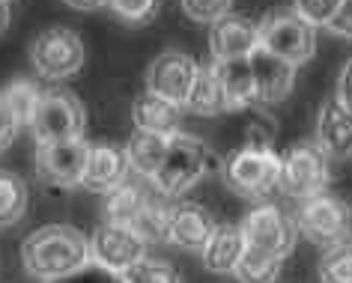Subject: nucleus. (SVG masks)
Here are the masks:
<instances>
[{"label":"nucleus","instance_id":"obj_11","mask_svg":"<svg viewBox=\"0 0 352 283\" xmlns=\"http://www.w3.org/2000/svg\"><path fill=\"white\" fill-rule=\"evenodd\" d=\"M84 140H57V144H36V176L48 185L72 188L81 185L87 164Z\"/></svg>","mask_w":352,"mask_h":283},{"label":"nucleus","instance_id":"obj_12","mask_svg":"<svg viewBox=\"0 0 352 283\" xmlns=\"http://www.w3.org/2000/svg\"><path fill=\"white\" fill-rule=\"evenodd\" d=\"M146 256V242L131 233L126 227L108 224L104 220L102 227H96V233L90 236V260H96L99 265L111 271H126L135 262H140Z\"/></svg>","mask_w":352,"mask_h":283},{"label":"nucleus","instance_id":"obj_29","mask_svg":"<svg viewBox=\"0 0 352 283\" xmlns=\"http://www.w3.org/2000/svg\"><path fill=\"white\" fill-rule=\"evenodd\" d=\"M104 6H111V12L126 21L149 24L162 10V0H108Z\"/></svg>","mask_w":352,"mask_h":283},{"label":"nucleus","instance_id":"obj_20","mask_svg":"<svg viewBox=\"0 0 352 283\" xmlns=\"http://www.w3.org/2000/svg\"><path fill=\"white\" fill-rule=\"evenodd\" d=\"M218 84L224 90L227 99V111H239V108H251L257 104V90H254V75L245 60H224V63H212Z\"/></svg>","mask_w":352,"mask_h":283},{"label":"nucleus","instance_id":"obj_26","mask_svg":"<svg viewBox=\"0 0 352 283\" xmlns=\"http://www.w3.org/2000/svg\"><path fill=\"white\" fill-rule=\"evenodd\" d=\"M122 280L126 283H182L179 271H176L170 262L149 260V256H144L140 262H135L131 269L122 271Z\"/></svg>","mask_w":352,"mask_h":283},{"label":"nucleus","instance_id":"obj_1","mask_svg":"<svg viewBox=\"0 0 352 283\" xmlns=\"http://www.w3.org/2000/svg\"><path fill=\"white\" fill-rule=\"evenodd\" d=\"M21 262L28 274L54 280L90 262V238L66 224H48L30 233L21 245Z\"/></svg>","mask_w":352,"mask_h":283},{"label":"nucleus","instance_id":"obj_22","mask_svg":"<svg viewBox=\"0 0 352 283\" xmlns=\"http://www.w3.org/2000/svg\"><path fill=\"white\" fill-rule=\"evenodd\" d=\"M164 149H167V137L164 135H153V131H138L131 135L129 146H126V158H129V167L146 179H153L158 164L164 158Z\"/></svg>","mask_w":352,"mask_h":283},{"label":"nucleus","instance_id":"obj_5","mask_svg":"<svg viewBox=\"0 0 352 283\" xmlns=\"http://www.w3.org/2000/svg\"><path fill=\"white\" fill-rule=\"evenodd\" d=\"M329 182H331V158L314 140H302L287 155H280L278 188H284L289 197L311 200L316 194H325Z\"/></svg>","mask_w":352,"mask_h":283},{"label":"nucleus","instance_id":"obj_8","mask_svg":"<svg viewBox=\"0 0 352 283\" xmlns=\"http://www.w3.org/2000/svg\"><path fill=\"white\" fill-rule=\"evenodd\" d=\"M242 236H245V245L248 247H257L263 253H272L278 260H287L296 247V238H298V227L296 220L287 215L284 209L272 206V203H263L254 212L245 215V220L239 224Z\"/></svg>","mask_w":352,"mask_h":283},{"label":"nucleus","instance_id":"obj_34","mask_svg":"<svg viewBox=\"0 0 352 283\" xmlns=\"http://www.w3.org/2000/svg\"><path fill=\"white\" fill-rule=\"evenodd\" d=\"M329 30L343 39H352V0H340L338 12H334L329 21Z\"/></svg>","mask_w":352,"mask_h":283},{"label":"nucleus","instance_id":"obj_30","mask_svg":"<svg viewBox=\"0 0 352 283\" xmlns=\"http://www.w3.org/2000/svg\"><path fill=\"white\" fill-rule=\"evenodd\" d=\"M45 283H126V280H122L120 271H111V269H104V265H99L96 260H90V262H84L81 269L69 271V274H63V278L45 280Z\"/></svg>","mask_w":352,"mask_h":283},{"label":"nucleus","instance_id":"obj_2","mask_svg":"<svg viewBox=\"0 0 352 283\" xmlns=\"http://www.w3.org/2000/svg\"><path fill=\"white\" fill-rule=\"evenodd\" d=\"M209 149L200 137L195 135H176L167 137V149H164V158L158 164V170L153 176L155 188L164 194V197H179L182 191H188L191 185H197L204 179V173L209 170Z\"/></svg>","mask_w":352,"mask_h":283},{"label":"nucleus","instance_id":"obj_13","mask_svg":"<svg viewBox=\"0 0 352 283\" xmlns=\"http://www.w3.org/2000/svg\"><path fill=\"white\" fill-rule=\"evenodd\" d=\"M251 75H254V90H257V104H275L287 99L296 84V66L287 60L275 57L266 48H254L248 57Z\"/></svg>","mask_w":352,"mask_h":283},{"label":"nucleus","instance_id":"obj_27","mask_svg":"<svg viewBox=\"0 0 352 283\" xmlns=\"http://www.w3.org/2000/svg\"><path fill=\"white\" fill-rule=\"evenodd\" d=\"M320 283H352V245H338L322 253Z\"/></svg>","mask_w":352,"mask_h":283},{"label":"nucleus","instance_id":"obj_17","mask_svg":"<svg viewBox=\"0 0 352 283\" xmlns=\"http://www.w3.org/2000/svg\"><path fill=\"white\" fill-rule=\"evenodd\" d=\"M316 146L329 158L340 161V158L352 155V111L343 108L338 99L325 102L316 120Z\"/></svg>","mask_w":352,"mask_h":283},{"label":"nucleus","instance_id":"obj_19","mask_svg":"<svg viewBox=\"0 0 352 283\" xmlns=\"http://www.w3.org/2000/svg\"><path fill=\"white\" fill-rule=\"evenodd\" d=\"M245 253V236L239 224H215L209 242L204 245V265L209 271H218V274H233L236 262L242 260Z\"/></svg>","mask_w":352,"mask_h":283},{"label":"nucleus","instance_id":"obj_38","mask_svg":"<svg viewBox=\"0 0 352 283\" xmlns=\"http://www.w3.org/2000/svg\"><path fill=\"white\" fill-rule=\"evenodd\" d=\"M3 3H10V0H3Z\"/></svg>","mask_w":352,"mask_h":283},{"label":"nucleus","instance_id":"obj_35","mask_svg":"<svg viewBox=\"0 0 352 283\" xmlns=\"http://www.w3.org/2000/svg\"><path fill=\"white\" fill-rule=\"evenodd\" d=\"M343 108L352 111V57L346 60V66L340 69V78H338V95H334Z\"/></svg>","mask_w":352,"mask_h":283},{"label":"nucleus","instance_id":"obj_23","mask_svg":"<svg viewBox=\"0 0 352 283\" xmlns=\"http://www.w3.org/2000/svg\"><path fill=\"white\" fill-rule=\"evenodd\" d=\"M186 108L191 113H197V117H215V113L227 111L224 90H221V84H218V75H215L212 66L200 69V72H197L195 87H191V93H188Z\"/></svg>","mask_w":352,"mask_h":283},{"label":"nucleus","instance_id":"obj_14","mask_svg":"<svg viewBox=\"0 0 352 283\" xmlns=\"http://www.w3.org/2000/svg\"><path fill=\"white\" fill-rule=\"evenodd\" d=\"M260 45L257 24L239 15H224L212 24L209 30V51H212V63H224V60H245L251 51Z\"/></svg>","mask_w":352,"mask_h":283},{"label":"nucleus","instance_id":"obj_28","mask_svg":"<svg viewBox=\"0 0 352 283\" xmlns=\"http://www.w3.org/2000/svg\"><path fill=\"white\" fill-rule=\"evenodd\" d=\"M6 99V104H10V111L19 117V122L24 126L28 122L30 126V117H33V111H36V102H39V95H42V90L36 84H30V81H15V84H10L3 93H0Z\"/></svg>","mask_w":352,"mask_h":283},{"label":"nucleus","instance_id":"obj_7","mask_svg":"<svg viewBox=\"0 0 352 283\" xmlns=\"http://www.w3.org/2000/svg\"><path fill=\"white\" fill-rule=\"evenodd\" d=\"M224 182L227 188H233L239 197L260 200L272 194L280 182V155L272 149H254L245 146L239 152H233L224 161Z\"/></svg>","mask_w":352,"mask_h":283},{"label":"nucleus","instance_id":"obj_10","mask_svg":"<svg viewBox=\"0 0 352 283\" xmlns=\"http://www.w3.org/2000/svg\"><path fill=\"white\" fill-rule=\"evenodd\" d=\"M197 72H200V66L191 54H182V51H164L162 57L153 60V66H149V72H146V93L186 108Z\"/></svg>","mask_w":352,"mask_h":283},{"label":"nucleus","instance_id":"obj_3","mask_svg":"<svg viewBox=\"0 0 352 283\" xmlns=\"http://www.w3.org/2000/svg\"><path fill=\"white\" fill-rule=\"evenodd\" d=\"M296 227L325 251L338 245H352V203L334 194H316L302 203Z\"/></svg>","mask_w":352,"mask_h":283},{"label":"nucleus","instance_id":"obj_6","mask_svg":"<svg viewBox=\"0 0 352 283\" xmlns=\"http://www.w3.org/2000/svg\"><path fill=\"white\" fill-rule=\"evenodd\" d=\"M87 126L84 104L69 90H48L39 95L36 111L30 117V128L36 144H57V140H81Z\"/></svg>","mask_w":352,"mask_h":283},{"label":"nucleus","instance_id":"obj_24","mask_svg":"<svg viewBox=\"0 0 352 283\" xmlns=\"http://www.w3.org/2000/svg\"><path fill=\"white\" fill-rule=\"evenodd\" d=\"M28 185L19 173L12 170H0V229L19 224L28 212Z\"/></svg>","mask_w":352,"mask_h":283},{"label":"nucleus","instance_id":"obj_21","mask_svg":"<svg viewBox=\"0 0 352 283\" xmlns=\"http://www.w3.org/2000/svg\"><path fill=\"white\" fill-rule=\"evenodd\" d=\"M149 206V197L138 185H126L122 182L120 188H113L104 194V220L117 227L131 229L138 224V218L144 215V209Z\"/></svg>","mask_w":352,"mask_h":283},{"label":"nucleus","instance_id":"obj_37","mask_svg":"<svg viewBox=\"0 0 352 283\" xmlns=\"http://www.w3.org/2000/svg\"><path fill=\"white\" fill-rule=\"evenodd\" d=\"M6 27H10V3L0 0V33H3Z\"/></svg>","mask_w":352,"mask_h":283},{"label":"nucleus","instance_id":"obj_33","mask_svg":"<svg viewBox=\"0 0 352 283\" xmlns=\"http://www.w3.org/2000/svg\"><path fill=\"white\" fill-rule=\"evenodd\" d=\"M19 128H21L19 117H15V113L10 111L6 99L0 95V152L12 146V140H15V135H19Z\"/></svg>","mask_w":352,"mask_h":283},{"label":"nucleus","instance_id":"obj_16","mask_svg":"<svg viewBox=\"0 0 352 283\" xmlns=\"http://www.w3.org/2000/svg\"><path fill=\"white\" fill-rule=\"evenodd\" d=\"M212 229L215 220L204 206L179 203V206L170 209V218H167V242H173L182 251H204Z\"/></svg>","mask_w":352,"mask_h":283},{"label":"nucleus","instance_id":"obj_25","mask_svg":"<svg viewBox=\"0 0 352 283\" xmlns=\"http://www.w3.org/2000/svg\"><path fill=\"white\" fill-rule=\"evenodd\" d=\"M280 265H284V260L245 245V253H242V260L236 262L233 278L239 283H275L280 274Z\"/></svg>","mask_w":352,"mask_h":283},{"label":"nucleus","instance_id":"obj_4","mask_svg":"<svg viewBox=\"0 0 352 283\" xmlns=\"http://www.w3.org/2000/svg\"><path fill=\"white\" fill-rule=\"evenodd\" d=\"M260 48L272 51L275 57L293 66H302L314 57L316 48V27H311L296 10H272L257 24Z\"/></svg>","mask_w":352,"mask_h":283},{"label":"nucleus","instance_id":"obj_36","mask_svg":"<svg viewBox=\"0 0 352 283\" xmlns=\"http://www.w3.org/2000/svg\"><path fill=\"white\" fill-rule=\"evenodd\" d=\"M69 6H75V10H81V12H93V10H99V6H104L108 0H66Z\"/></svg>","mask_w":352,"mask_h":283},{"label":"nucleus","instance_id":"obj_9","mask_svg":"<svg viewBox=\"0 0 352 283\" xmlns=\"http://www.w3.org/2000/svg\"><path fill=\"white\" fill-rule=\"evenodd\" d=\"M30 60L39 75L51 81L72 78L84 66V45L81 36L69 27H48L42 30L30 45Z\"/></svg>","mask_w":352,"mask_h":283},{"label":"nucleus","instance_id":"obj_32","mask_svg":"<svg viewBox=\"0 0 352 283\" xmlns=\"http://www.w3.org/2000/svg\"><path fill=\"white\" fill-rule=\"evenodd\" d=\"M182 10H186L195 21L215 24L218 19L230 15V0H182Z\"/></svg>","mask_w":352,"mask_h":283},{"label":"nucleus","instance_id":"obj_18","mask_svg":"<svg viewBox=\"0 0 352 283\" xmlns=\"http://www.w3.org/2000/svg\"><path fill=\"white\" fill-rule=\"evenodd\" d=\"M131 120H135L138 131H153V135L170 137L179 131L182 108L167 99H158L153 93H140L135 104H131Z\"/></svg>","mask_w":352,"mask_h":283},{"label":"nucleus","instance_id":"obj_15","mask_svg":"<svg viewBox=\"0 0 352 283\" xmlns=\"http://www.w3.org/2000/svg\"><path fill=\"white\" fill-rule=\"evenodd\" d=\"M126 173H129L126 149H117L111 144H96V146L87 149V164H84L81 185L87 191L108 194V191L120 188V185L126 182Z\"/></svg>","mask_w":352,"mask_h":283},{"label":"nucleus","instance_id":"obj_31","mask_svg":"<svg viewBox=\"0 0 352 283\" xmlns=\"http://www.w3.org/2000/svg\"><path fill=\"white\" fill-rule=\"evenodd\" d=\"M338 6H340V0H293V10L302 15L311 27L329 24L331 15L338 12Z\"/></svg>","mask_w":352,"mask_h":283}]
</instances>
